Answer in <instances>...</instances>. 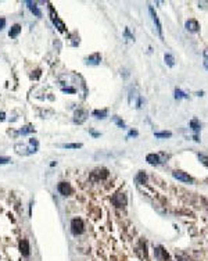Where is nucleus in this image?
Instances as JSON below:
<instances>
[{
  "instance_id": "nucleus-1",
  "label": "nucleus",
  "mask_w": 208,
  "mask_h": 261,
  "mask_svg": "<svg viewBox=\"0 0 208 261\" xmlns=\"http://www.w3.org/2000/svg\"><path fill=\"white\" fill-rule=\"evenodd\" d=\"M49 13H50V18H51V21H53V24L56 25V28H57L60 32H65L64 22L58 18V14L54 11V8H53V6H51V4H49Z\"/></svg>"
},
{
  "instance_id": "nucleus-2",
  "label": "nucleus",
  "mask_w": 208,
  "mask_h": 261,
  "mask_svg": "<svg viewBox=\"0 0 208 261\" xmlns=\"http://www.w3.org/2000/svg\"><path fill=\"white\" fill-rule=\"evenodd\" d=\"M111 201L112 204H114L117 208H124V207L126 206V203H128V199H126V195L125 193H115L114 196L111 197Z\"/></svg>"
},
{
  "instance_id": "nucleus-3",
  "label": "nucleus",
  "mask_w": 208,
  "mask_h": 261,
  "mask_svg": "<svg viewBox=\"0 0 208 261\" xmlns=\"http://www.w3.org/2000/svg\"><path fill=\"white\" fill-rule=\"evenodd\" d=\"M108 175H110L108 170H106V168H97V170H94L90 174V179L92 181H103V179L108 178Z\"/></svg>"
},
{
  "instance_id": "nucleus-4",
  "label": "nucleus",
  "mask_w": 208,
  "mask_h": 261,
  "mask_svg": "<svg viewBox=\"0 0 208 261\" xmlns=\"http://www.w3.org/2000/svg\"><path fill=\"white\" fill-rule=\"evenodd\" d=\"M71 231L74 235H81L85 231V226H83V221L81 218H74L71 221Z\"/></svg>"
},
{
  "instance_id": "nucleus-5",
  "label": "nucleus",
  "mask_w": 208,
  "mask_h": 261,
  "mask_svg": "<svg viewBox=\"0 0 208 261\" xmlns=\"http://www.w3.org/2000/svg\"><path fill=\"white\" fill-rule=\"evenodd\" d=\"M173 178L175 179H178V181H182V182H189V183H194V179L190 177V175H187L186 172H183V171H173Z\"/></svg>"
},
{
  "instance_id": "nucleus-6",
  "label": "nucleus",
  "mask_w": 208,
  "mask_h": 261,
  "mask_svg": "<svg viewBox=\"0 0 208 261\" xmlns=\"http://www.w3.org/2000/svg\"><path fill=\"white\" fill-rule=\"evenodd\" d=\"M148 13H150L151 18H153V22L155 24V28H157L158 33H160V35L162 36V25H161V22H160V18H158V15L155 14L154 7H153V6H148Z\"/></svg>"
},
{
  "instance_id": "nucleus-7",
  "label": "nucleus",
  "mask_w": 208,
  "mask_h": 261,
  "mask_svg": "<svg viewBox=\"0 0 208 261\" xmlns=\"http://www.w3.org/2000/svg\"><path fill=\"white\" fill-rule=\"evenodd\" d=\"M185 28L189 31V32L191 33H196L200 31V24H198L197 20H194V18H190V20H187L186 24H185Z\"/></svg>"
},
{
  "instance_id": "nucleus-8",
  "label": "nucleus",
  "mask_w": 208,
  "mask_h": 261,
  "mask_svg": "<svg viewBox=\"0 0 208 261\" xmlns=\"http://www.w3.org/2000/svg\"><path fill=\"white\" fill-rule=\"evenodd\" d=\"M57 190L60 192V195H63V196H69L72 193V188L68 182H60L57 185Z\"/></svg>"
},
{
  "instance_id": "nucleus-9",
  "label": "nucleus",
  "mask_w": 208,
  "mask_h": 261,
  "mask_svg": "<svg viewBox=\"0 0 208 261\" xmlns=\"http://www.w3.org/2000/svg\"><path fill=\"white\" fill-rule=\"evenodd\" d=\"M20 251H21V254L24 256V257H28L29 254H31V247H29V242L26 239H22L21 242H20Z\"/></svg>"
},
{
  "instance_id": "nucleus-10",
  "label": "nucleus",
  "mask_w": 208,
  "mask_h": 261,
  "mask_svg": "<svg viewBox=\"0 0 208 261\" xmlns=\"http://www.w3.org/2000/svg\"><path fill=\"white\" fill-rule=\"evenodd\" d=\"M85 61H86V64L97 65V64H100V61H101V56H100V53H94V54L85 58Z\"/></svg>"
},
{
  "instance_id": "nucleus-11",
  "label": "nucleus",
  "mask_w": 208,
  "mask_h": 261,
  "mask_svg": "<svg viewBox=\"0 0 208 261\" xmlns=\"http://www.w3.org/2000/svg\"><path fill=\"white\" fill-rule=\"evenodd\" d=\"M146 161H147L148 164H151V165H158V164L161 163V158H160V156L155 154V153H150V154L146 156Z\"/></svg>"
},
{
  "instance_id": "nucleus-12",
  "label": "nucleus",
  "mask_w": 208,
  "mask_h": 261,
  "mask_svg": "<svg viewBox=\"0 0 208 261\" xmlns=\"http://www.w3.org/2000/svg\"><path fill=\"white\" fill-rule=\"evenodd\" d=\"M25 4L28 6V8L32 11L36 17H42V11L38 8V4H36V3H33V2H29V0H28V2H25Z\"/></svg>"
},
{
  "instance_id": "nucleus-13",
  "label": "nucleus",
  "mask_w": 208,
  "mask_h": 261,
  "mask_svg": "<svg viewBox=\"0 0 208 261\" xmlns=\"http://www.w3.org/2000/svg\"><path fill=\"white\" fill-rule=\"evenodd\" d=\"M155 256H157L160 260H168V258H169V256H168V253H167V250H164L161 246L155 247Z\"/></svg>"
},
{
  "instance_id": "nucleus-14",
  "label": "nucleus",
  "mask_w": 208,
  "mask_h": 261,
  "mask_svg": "<svg viewBox=\"0 0 208 261\" xmlns=\"http://www.w3.org/2000/svg\"><path fill=\"white\" fill-rule=\"evenodd\" d=\"M20 32H21V25H18V24H15V25H13L10 28V31H8V36L10 38H15L20 35Z\"/></svg>"
},
{
  "instance_id": "nucleus-15",
  "label": "nucleus",
  "mask_w": 208,
  "mask_h": 261,
  "mask_svg": "<svg viewBox=\"0 0 208 261\" xmlns=\"http://www.w3.org/2000/svg\"><path fill=\"white\" fill-rule=\"evenodd\" d=\"M92 114H93L96 118H101V120H103V118L107 117V110H94Z\"/></svg>"
},
{
  "instance_id": "nucleus-16",
  "label": "nucleus",
  "mask_w": 208,
  "mask_h": 261,
  "mask_svg": "<svg viewBox=\"0 0 208 261\" xmlns=\"http://www.w3.org/2000/svg\"><path fill=\"white\" fill-rule=\"evenodd\" d=\"M164 58H165V63H167V64H168L169 67H173V65H175V58H173V56H172V54H169V53H167Z\"/></svg>"
},
{
  "instance_id": "nucleus-17",
  "label": "nucleus",
  "mask_w": 208,
  "mask_h": 261,
  "mask_svg": "<svg viewBox=\"0 0 208 261\" xmlns=\"http://www.w3.org/2000/svg\"><path fill=\"white\" fill-rule=\"evenodd\" d=\"M83 115H85V111H83V110H78V111L75 112V117H76V118H78V117H79V120H76L75 122H78V124H82L83 121H85V117H83Z\"/></svg>"
},
{
  "instance_id": "nucleus-18",
  "label": "nucleus",
  "mask_w": 208,
  "mask_h": 261,
  "mask_svg": "<svg viewBox=\"0 0 208 261\" xmlns=\"http://www.w3.org/2000/svg\"><path fill=\"white\" fill-rule=\"evenodd\" d=\"M64 149H81L82 147V143H65L63 145Z\"/></svg>"
},
{
  "instance_id": "nucleus-19",
  "label": "nucleus",
  "mask_w": 208,
  "mask_h": 261,
  "mask_svg": "<svg viewBox=\"0 0 208 261\" xmlns=\"http://www.w3.org/2000/svg\"><path fill=\"white\" fill-rule=\"evenodd\" d=\"M154 136L155 138H171L172 134L168 132V130H165V132H154Z\"/></svg>"
},
{
  "instance_id": "nucleus-20",
  "label": "nucleus",
  "mask_w": 208,
  "mask_h": 261,
  "mask_svg": "<svg viewBox=\"0 0 208 261\" xmlns=\"http://www.w3.org/2000/svg\"><path fill=\"white\" fill-rule=\"evenodd\" d=\"M190 127L194 132H200V124H198L197 120H191L190 121Z\"/></svg>"
},
{
  "instance_id": "nucleus-21",
  "label": "nucleus",
  "mask_w": 208,
  "mask_h": 261,
  "mask_svg": "<svg viewBox=\"0 0 208 261\" xmlns=\"http://www.w3.org/2000/svg\"><path fill=\"white\" fill-rule=\"evenodd\" d=\"M136 181L139 182V183H144V181H146V174H144L143 171H140L139 174H137Z\"/></svg>"
},
{
  "instance_id": "nucleus-22",
  "label": "nucleus",
  "mask_w": 208,
  "mask_h": 261,
  "mask_svg": "<svg viewBox=\"0 0 208 261\" xmlns=\"http://www.w3.org/2000/svg\"><path fill=\"white\" fill-rule=\"evenodd\" d=\"M31 132H33V127H31V125H26V127H24L21 130H20V134H22V135L31 134Z\"/></svg>"
},
{
  "instance_id": "nucleus-23",
  "label": "nucleus",
  "mask_w": 208,
  "mask_h": 261,
  "mask_svg": "<svg viewBox=\"0 0 208 261\" xmlns=\"http://www.w3.org/2000/svg\"><path fill=\"white\" fill-rule=\"evenodd\" d=\"M198 158H200L201 163L208 168V156H205V154H198Z\"/></svg>"
},
{
  "instance_id": "nucleus-24",
  "label": "nucleus",
  "mask_w": 208,
  "mask_h": 261,
  "mask_svg": "<svg viewBox=\"0 0 208 261\" xmlns=\"http://www.w3.org/2000/svg\"><path fill=\"white\" fill-rule=\"evenodd\" d=\"M175 97L176 99H182V97H187V94L186 93H183L180 89H176L175 91Z\"/></svg>"
},
{
  "instance_id": "nucleus-25",
  "label": "nucleus",
  "mask_w": 208,
  "mask_h": 261,
  "mask_svg": "<svg viewBox=\"0 0 208 261\" xmlns=\"http://www.w3.org/2000/svg\"><path fill=\"white\" fill-rule=\"evenodd\" d=\"M112 120H114V122H117V125L118 127H121V128H125V122L124 121H121L118 118V117H112Z\"/></svg>"
},
{
  "instance_id": "nucleus-26",
  "label": "nucleus",
  "mask_w": 208,
  "mask_h": 261,
  "mask_svg": "<svg viewBox=\"0 0 208 261\" xmlns=\"http://www.w3.org/2000/svg\"><path fill=\"white\" fill-rule=\"evenodd\" d=\"M8 163H10L8 157H0V164H8Z\"/></svg>"
},
{
  "instance_id": "nucleus-27",
  "label": "nucleus",
  "mask_w": 208,
  "mask_h": 261,
  "mask_svg": "<svg viewBox=\"0 0 208 261\" xmlns=\"http://www.w3.org/2000/svg\"><path fill=\"white\" fill-rule=\"evenodd\" d=\"M203 56H204L205 61H208V47H207V49H204V51H203Z\"/></svg>"
},
{
  "instance_id": "nucleus-28",
  "label": "nucleus",
  "mask_w": 208,
  "mask_h": 261,
  "mask_svg": "<svg viewBox=\"0 0 208 261\" xmlns=\"http://www.w3.org/2000/svg\"><path fill=\"white\" fill-rule=\"evenodd\" d=\"M4 25H6V20L2 18V20H0V31H2V29L4 28Z\"/></svg>"
},
{
  "instance_id": "nucleus-29",
  "label": "nucleus",
  "mask_w": 208,
  "mask_h": 261,
  "mask_svg": "<svg viewBox=\"0 0 208 261\" xmlns=\"http://www.w3.org/2000/svg\"><path fill=\"white\" fill-rule=\"evenodd\" d=\"M64 92H68V93H75V89H72V88H68V89H63Z\"/></svg>"
},
{
  "instance_id": "nucleus-30",
  "label": "nucleus",
  "mask_w": 208,
  "mask_h": 261,
  "mask_svg": "<svg viewBox=\"0 0 208 261\" xmlns=\"http://www.w3.org/2000/svg\"><path fill=\"white\" fill-rule=\"evenodd\" d=\"M129 136H137V130H130Z\"/></svg>"
},
{
  "instance_id": "nucleus-31",
  "label": "nucleus",
  "mask_w": 208,
  "mask_h": 261,
  "mask_svg": "<svg viewBox=\"0 0 208 261\" xmlns=\"http://www.w3.org/2000/svg\"><path fill=\"white\" fill-rule=\"evenodd\" d=\"M4 117H6V114H4V112H0V121H3Z\"/></svg>"
},
{
  "instance_id": "nucleus-32",
  "label": "nucleus",
  "mask_w": 208,
  "mask_h": 261,
  "mask_svg": "<svg viewBox=\"0 0 208 261\" xmlns=\"http://www.w3.org/2000/svg\"><path fill=\"white\" fill-rule=\"evenodd\" d=\"M92 135L93 136H100V134H97V132H92Z\"/></svg>"
},
{
  "instance_id": "nucleus-33",
  "label": "nucleus",
  "mask_w": 208,
  "mask_h": 261,
  "mask_svg": "<svg viewBox=\"0 0 208 261\" xmlns=\"http://www.w3.org/2000/svg\"><path fill=\"white\" fill-rule=\"evenodd\" d=\"M204 67L208 69V61H204Z\"/></svg>"
}]
</instances>
